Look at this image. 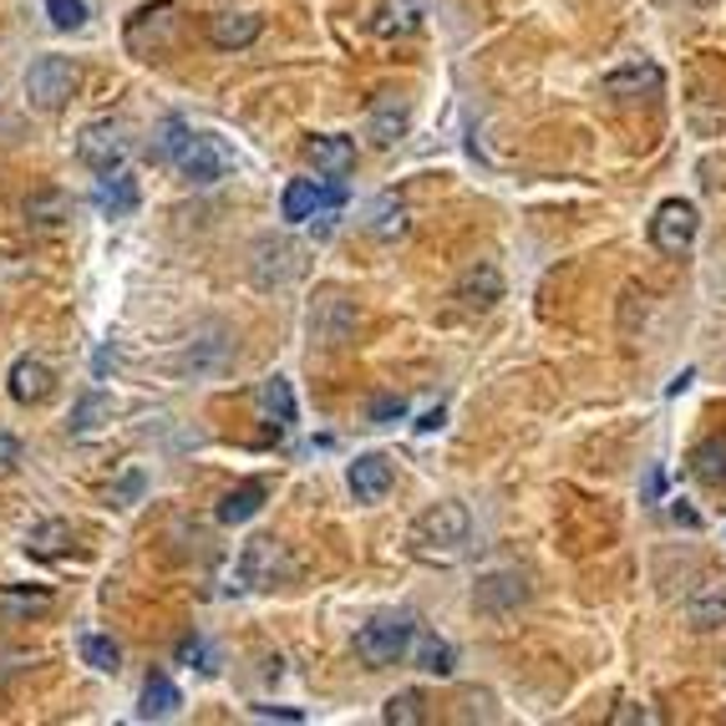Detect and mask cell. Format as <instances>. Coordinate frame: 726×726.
I'll return each mask as SVG.
<instances>
[{
  "mask_svg": "<svg viewBox=\"0 0 726 726\" xmlns=\"http://www.w3.org/2000/svg\"><path fill=\"white\" fill-rule=\"evenodd\" d=\"M173 712H179V686H173L168 676H148L138 716H143V722H163V716H173Z\"/></svg>",
  "mask_w": 726,
  "mask_h": 726,
  "instance_id": "obj_27",
  "label": "cell"
},
{
  "mask_svg": "<svg viewBox=\"0 0 726 726\" xmlns=\"http://www.w3.org/2000/svg\"><path fill=\"white\" fill-rule=\"evenodd\" d=\"M696 229H702V214H696V203L686 199H666L655 209L651 219V244L661 254H686L696 244Z\"/></svg>",
  "mask_w": 726,
  "mask_h": 726,
  "instance_id": "obj_8",
  "label": "cell"
},
{
  "mask_svg": "<svg viewBox=\"0 0 726 726\" xmlns=\"http://www.w3.org/2000/svg\"><path fill=\"white\" fill-rule=\"evenodd\" d=\"M412 661H417V670H427V676H453L457 670L453 645L437 641V635H417V641H412Z\"/></svg>",
  "mask_w": 726,
  "mask_h": 726,
  "instance_id": "obj_29",
  "label": "cell"
},
{
  "mask_svg": "<svg viewBox=\"0 0 726 726\" xmlns=\"http://www.w3.org/2000/svg\"><path fill=\"white\" fill-rule=\"evenodd\" d=\"M670 513H676V524H686V528H696V524H702V518H696V513H690L686 503H676V508H670Z\"/></svg>",
  "mask_w": 726,
  "mask_h": 726,
  "instance_id": "obj_43",
  "label": "cell"
},
{
  "mask_svg": "<svg viewBox=\"0 0 726 726\" xmlns=\"http://www.w3.org/2000/svg\"><path fill=\"white\" fill-rule=\"evenodd\" d=\"M528 599V584L518 574H488V579L477 584V605L483 609H513Z\"/></svg>",
  "mask_w": 726,
  "mask_h": 726,
  "instance_id": "obj_24",
  "label": "cell"
},
{
  "mask_svg": "<svg viewBox=\"0 0 726 726\" xmlns=\"http://www.w3.org/2000/svg\"><path fill=\"white\" fill-rule=\"evenodd\" d=\"M16 457H21V442H16L11 432H0V467H11Z\"/></svg>",
  "mask_w": 726,
  "mask_h": 726,
  "instance_id": "obj_41",
  "label": "cell"
},
{
  "mask_svg": "<svg viewBox=\"0 0 726 726\" xmlns=\"http://www.w3.org/2000/svg\"><path fill=\"white\" fill-rule=\"evenodd\" d=\"M305 163L315 168V173H325V179H345L351 168H356V143L351 138H341V132H321V138H305Z\"/></svg>",
  "mask_w": 726,
  "mask_h": 726,
  "instance_id": "obj_15",
  "label": "cell"
},
{
  "mask_svg": "<svg viewBox=\"0 0 726 726\" xmlns=\"http://www.w3.org/2000/svg\"><path fill=\"white\" fill-rule=\"evenodd\" d=\"M345 483H351L356 503H382L396 483V467L386 453H361L356 463H351V473H345Z\"/></svg>",
  "mask_w": 726,
  "mask_h": 726,
  "instance_id": "obj_14",
  "label": "cell"
},
{
  "mask_svg": "<svg viewBox=\"0 0 726 726\" xmlns=\"http://www.w3.org/2000/svg\"><path fill=\"white\" fill-rule=\"evenodd\" d=\"M686 615L696 631H716V625H726V579L722 584H706L702 595L686 599Z\"/></svg>",
  "mask_w": 726,
  "mask_h": 726,
  "instance_id": "obj_25",
  "label": "cell"
},
{
  "mask_svg": "<svg viewBox=\"0 0 726 726\" xmlns=\"http://www.w3.org/2000/svg\"><path fill=\"white\" fill-rule=\"evenodd\" d=\"M406 229H412V214H406V203L396 199V193H382V199H371L366 209V234L382 239V244H396V239H406Z\"/></svg>",
  "mask_w": 726,
  "mask_h": 726,
  "instance_id": "obj_19",
  "label": "cell"
},
{
  "mask_svg": "<svg viewBox=\"0 0 726 726\" xmlns=\"http://www.w3.org/2000/svg\"><path fill=\"white\" fill-rule=\"evenodd\" d=\"M138 488H143V477L132 473V477H122V483H118V493H112V498H118V503H128V498H138Z\"/></svg>",
  "mask_w": 726,
  "mask_h": 726,
  "instance_id": "obj_42",
  "label": "cell"
},
{
  "mask_svg": "<svg viewBox=\"0 0 726 726\" xmlns=\"http://www.w3.org/2000/svg\"><path fill=\"white\" fill-rule=\"evenodd\" d=\"M72 548V524H61V518H47L26 534V554H37V559H61Z\"/></svg>",
  "mask_w": 726,
  "mask_h": 726,
  "instance_id": "obj_26",
  "label": "cell"
},
{
  "mask_svg": "<svg viewBox=\"0 0 726 726\" xmlns=\"http://www.w3.org/2000/svg\"><path fill=\"white\" fill-rule=\"evenodd\" d=\"M183 138H189V122H183V118H168L163 122V138H158V158H168V163H173V153L183 148Z\"/></svg>",
  "mask_w": 726,
  "mask_h": 726,
  "instance_id": "obj_37",
  "label": "cell"
},
{
  "mask_svg": "<svg viewBox=\"0 0 726 726\" xmlns=\"http://www.w3.org/2000/svg\"><path fill=\"white\" fill-rule=\"evenodd\" d=\"M77 67L67 57H41L31 61V72H26V97H31V108L41 112H61L67 102L77 97Z\"/></svg>",
  "mask_w": 726,
  "mask_h": 726,
  "instance_id": "obj_4",
  "label": "cell"
},
{
  "mask_svg": "<svg viewBox=\"0 0 726 726\" xmlns=\"http://www.w3.org/2000/svg\"><path fill=\"white\" fill-rule=\"evenodd\" d=\"M402 412H406L402 396H382V402L371 406V422H392V417H402Z\"/></svg>",
  "mask_w": 726,
  "mask_h": 726,
  "instance_id": "obj_38",
  "label": "cell"
},
{
  "mask_svg": "<svg viewBox=\"0 0 726 726\" xmlns=\"http://www.w3.org/2000/svg\"><path fill=\"white\" fill-rule=\"evenodd\" d=\"M179 666H199V670H219L214 666V651H209V641H199V635H183L179 641Z\"/></svg>",
  "mask_w": 726,
  "mask_h": 726,
  "instance_id": "obj_36",
  "label": "cell"
},
{
  "mask_svg": "<svg viewBox=\"0 0 726 726\" xmlns=\"http://www.w3.org/2000/svg\"><path fill=\"white\" fill-rule=\"evenodd\" d=\"M260 31H264V21H260V16H250V11H219V16H209V41H214L219 51L254 47V41H260Z\"/></svg>",
  "mask_w": 726,
  "mask_h": 726,
  "instance_id": "obj_16",
  "label": "cell"
},
{
  "mask_svg": "<svg viewBox=\"0 0 726 726\" xmlns=\"http://www.w3.org/2000/svg\"><path fill=\"white\" fill-rule=\"evenodd\" d=\"M26 219H31V224H41V229H57V224H67V219H72V199H67V193H57V189H41V193H31V199H26Z\"/></svg>",
  "mask_w": 726,
  "mask_h": 726,
  "instance_id": "obj_30",
  "label": "cell"
},
{
  "mask_svg": "<svg viewBox=\"0 0 726 726\" xmlns=\"http://www.w3.org/2000/svg\"><path fill=\"white\" fill-rule=\"evenodd\" d=\"M77 158H82L92 173H118L128 163V138H122L118 122H87L77 132Z\"/></svg>",
  "mask_w": 726,
  "mask_h": 726,
  "instance_id": "obj_9",
  "label": "cell"
},
{
  "mask_svg": "<svg viewBox=\"0 0 726 726\" xmlns=\"http://www.w3.org/2000/svg\"><path fill=\"white\" fill-rule=\"evenodd\" d=\"M666 87L661 67L655 61H631V67H619V72L605 77V97H619V102H631V97H655Z\"/></svg>",
  "mask_w": 726,
  "mask_h": 726,
  "instance_id": "obj_17",
  "label": "cell"
},
{
  "mask_svg": "<svg viewBox=\"0 0 726 726\" xmlns=\"http://www.w3.org/2000/svg\"><path fill=\"white\" fill-rule=\"evenodd\" d=\"M300 270H305V260H300V250L290 239H264L260 250H254V280H260L264 290L300 280Z\"/></svg>",
  "mask_w": 726,
  "mask_h": 726,
  "instance_id": "obj_13",
  "label": "cell"
},
{
  "mask_svg": "<svg viewBox=\"0 0 726 726\" xmlns=\"http://www.w3.org/2000/svg\"><path fill=\"white\" fill-rule=\"evenodd\" d=\"M453 300H457L463 310H493V305L503 300V274H498V264H488V260L467 264V270L457 274Z\"/></svg>",
  "mask_w": 726,
  "mask_h": 726,
  "instance_id": "obj_11",
  "label": "cell"
},
{
  "mask_svg": "<svg viewBox=\"0 0 726 726\" xmlns=\"http://www.w3.org/2000/svg\"><path fill=\"white\" fill-rule=\"evenodd\" d=\"M260 508H264V483H239V488L224 493V503H219V524H250Z\"/></svg>",
  "mask_w": 726,
  "mask_h": 726,
  "instance_id": "obj_28",
  "label": "cell"
},
{
  "mask_svg": "<svg viewBox=\"0 0 726 726\" xmlns=\"http://www.w3.org/2000/svg\"><path fill=\"white\" fill-rule=\"evenodd\" d=\"M412 128V102L402 92H382L376 102L366 108V138L371 148H396Z\"/></svg>",
  "mask_w": 726,
  "mask_h": 726,
  "instance_id": "obj_10",
  "label": "cell"
},
{
  "mask_svg": "<svg viewBox=\"0 0 726 726\" xmlns=\"http://www.w3.org/2000/svg\"><path fill=\"white\" fill-rule=\"evenodd\" d=\"M310 345H321V351H341L351 335H356V305L341 295V290H325L315 305H310Z\"/></svg>",
  "mask_w": 726,
  "mask_h": 726,
  "instance_id": "obj_5",
  "label": "cell"
},
{
  "mask_svg": "<svg viewBox=\"0 0 726 726\" xmlns=\"http://www.w3.org/2000/svg\"><path fill=\"white\" fill-rule=\"evenodd\" d=\"M47 16L57 31H77V26H87V6L82 0H47Z\"/></svg>",
  "mask_w": 726,
  "mask_h": 726,
  "instance_id": "obj_35",
  "label": "cell"
},
{
  "mask_svg": "<svg viewBox=\"0 0 726 726\" xmlns=\"http://www.w3.org/2000/svg\"><path fill=\"white\" fill-rule=\"evenodd\" d=\"M356 655L376 670L406 661V655H412V619L406 615H376L371 625H361L356 631Z\"/></svg>",
  "mask_w": 726,
  "mask_h": 726,
  "instance_id": "obj_3",
  "label": "cell"
},
{
  "mask_svg": "<svg viewBox=\"0 0 726 726\" xmlns=\"http://www.w3.org/2000/svg\"><path fill=\"white\" fill-rule=\"evenodd\" d=\"M371 26H376L382 37H406V31H417V6H412V0H386L382 16Z\"/></svg>",
  "mask_w": 726,
  "mask_h": 726,
  "instance_id": "obj_32",
  "label": "cell"
},
{
  "mask_svg": "<svg viewBox=\"0 0 726 726\" xmlns=\"http://www.w3.org/2000/svg\"><path fill=\"white\" fill-rule=\"evenodd\" d=\"M254 402H260V412L274 427H295V392H290L285 376H270V382L254 386Z\"/></svg>",
  "mask_w": 726,
  "mask_h": 726,
  "instance_id": "obj_22",
  "label": "cell"
},
{
  "mask_svg": "<svg viewBox=\"0 0 726 726\" xmlns=\"http://www.w3.org/2000/svg\"><path fill=\"white\" fill-rule=\"evenodd\" d=\"M57 392V376H51V366L47 361H37V356H21L11 366V396L21 406H37V402H47V396Z\"/></svg>",
  "mask_w": 726,
  "mask_h": 726,
  "instance_id": "obj_18",
  "label": "cell"
},
{
  "mask_svg": "<svg viewBox=\"0 0 726 726\" xmlns=\"http://www.w3.org/2000/svg\"><path fill=\"white\" fill-rule=\"evenodd\" d=\"M173 21H179V6L173 0H158V6H143V11L128 16V47L132 51H153L173 37Z\"/></svg>",
  "mask_w": 726,
  "mask_h": 726,
  "instance_id": "obj_12",
  "label": "cell"
},
{
  "mask_svg": "<svg viewBox=\"0 0 726 726\" xmlns=\"http://www.w3.org/2000/svg\"><path fill=\"white\" fill-rule=\"evenodd\" d=\"M92 203L108 219H122V214H132V209H138V183H132L122 168H118V173H102V179H97Z\"/></svg>",
  "mask_w": 726,
  "mask_h": 726,
  "instance_id": "obj_21",
  "label": "cell"
},
{
  "mask_svg": "<svg viewBox=\"0 0 726 726\" xmlns=\"http://www.w3.org/2000/svg\"><path fill=\"white\" fill-rule=\"evenodd\" d=\"M254 716L260 722H305V712H295V706H254Z\"/></svg>",
  "mask_w": 726,
  "mask_h": 726,
  "instance_id": "obj_39",
  "label": "cell"
},
{
  "mask_svg": "<svg viewBox=\"0 0 726 726\" xmlns=\"http://www.w3.org/2000/svg\"><path fill=\"white\" fill-rule=\"evenodd\" d=\"M345 203V189L341 183H315V179H295L285 189V199H280V214L290 219V224H305V219H325V229H331L335 209Z\"/></svg>",
  "mask_w": 726,
  "mask_h": 726,
  "instance_id": "obj_7",
  "label": "cell"
},
{
  "mask_svg": "<svg viewBox=\"0 0 726 726\" xmlns=\"http://www.w3.org/2000/svg\"><path fill=\"white\" fill-rule=\"evenodd\" d=\"M300 574V564L290 559V548L280 544V538H250L244 544V554H239L234 564V584L229 589H274V584H290Z\"/></svg>",
  "mask_w": 726,
  "mask_h": 726,
  "instance_id": "obj_2",
  "label": "cell"
},
{
  "mask_svg": "<svg viewBox=\"0 0 726 726\" xmlns=\"http://www.w3.org/2000/svg\"><path fill=\"white\" fill-rule=\"evenodd\" d=\"M0 609L6 615H47L51 609V595L47 589H16V584H0Z\"/></svg>",
  "mask_w": 726,
  "mask_h": 726,
  "instance_id": "obj_31",
  "label": "cell"
},
{
  "mask_svg": "<svg viewBox=\"0 0 726 726\" xmlns=\"http://www.w3.org/2000/svg\"><path fill=\"white\" fill-rule=\"evenodd\" d=\"M467 534H473V518H467L463 503H432L412 524V554L427 564H453L463 554Z\"/></svg>",
  "mask_w": 726,
  "mask_h": 726,
  "instance_id": "obj_1",
  "label": "cell"
},
{
  "mask_svg": "<svg viewBox=\"0 0 726 726\" xmlns=\"http://www.w3.org/2000/svg\"><path fill=\"white\" fill-rule=\"evenodd\" d=\"M173 168H179V173H183L189 183L209 189V183L229 179V153H224V143H219L214 132H193V128H189L183 148L173 153Z\"/></svg>",
  "mask_w": 726,
  "mask_h": 726,
  "instance_id": "obj_6",
  "label": "cell"
},
{
  "mask_svg": "<svg viewBox=\"0 0 726 726\" xmlns=\"http://www.w3.org/2000/svg\"><path fill=\"white\" fill-rule=\"evenodd\" d=\"M609 722H615V726H631V722H651V712H645V706H635V702H625V706H619V712H609Z\"/></svg>",
  "mask_w": 726,
  "mask_h": 726,
  "instance_id": "obj_40",
  "label": "cell"
},
{
  "mask_svg": "<svg viewBox=\"0 0 726 726\" xmlns=\"http://www.w3.org/2000/svg\"><path fill=\"white\" fill-rule=\"evenodd\" d=\"M382 716L392 726H417L422 722V696H417V690H402V696H392V702H386Z\"/></svg>",
  "mask_w": 726,
  "mask_h": 726,
  "instance_id": "obj_34",
  "label": "cell"
},
{
  "mask_svg": "<svg viewBox=\"0 0 726 726\" xmlns=\"http://www.w3.org/2000/svg\"><path fill=\"white\" fill-rule=\"evenodd\" d=\"M690 473L702 477L706 488H726V437L716 432V437L696 442V453H690Z\"/></svg>",
  "mask_w": 726,
  "mask_h": 726,
  "instance_id": "obj_23",
  "label": "cell"
},
{
  "mask_svg": "<svg viewBox=\"0 0 726 726\" xmlns=\"http://www.w3.org/2000/svg\"><path fill=\"white\" fill-rule=\"evenodd\" d=\"M77 651H82V661L92 670H118L122 666V651L112 645V635H82V641H77Z\"/></svg>",
  "mask_w": 726,
  "mask_h": 726,
  "instance_id": "obj_33",
  "label": "cell"
},
{
  "mask_svg": "<svg viewBox=\"0 0 726 726\" xmlns=\"http://www.w3.org/2000/svg\"><path fill=\"white\" fill-rule=\"evenodd\" d=\"M112 422V396L108 392H87L82 402L72 406V422H67V432H72V442H92L102 437Z\"/></svg>",
  "mask_w": 726,
  "mask_h": 726,
  "instance_id": "obj_20",
  "label": "cell"
}]
</instances>
